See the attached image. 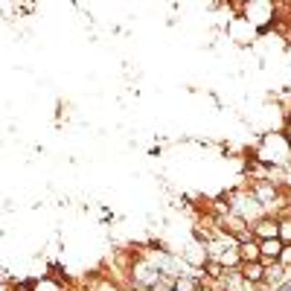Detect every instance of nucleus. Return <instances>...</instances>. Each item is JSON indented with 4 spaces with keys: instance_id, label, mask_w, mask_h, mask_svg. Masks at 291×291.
<instances>
[{
    "instance_id": "nucleus-1",
    "label": "nucleus",
    "mask_w": 291,
    "mask_h": 291,
    "mask_svg": "<svg viewBox=\"0 0 291 291\" xmlns=\"http://www.w3.org/2000/svg\"><path fill=\"white\" fill-rule=\"evenodd\" d=\"M282 247H285V244H282V239H265V242L259 244V251H262V259H259V262L265 265V262H271V259H279Z\"/></svg>"
},
{
    "instance_id": "nucleus-2",
    "label": "nucleus",
    "mask_w": 291,
    "mask_h": 291,
    "mask_svg": "<svg viewBox=\"0 0 291 291\" xmlns=\"http://www.w3.org/2000/svg\"><path fill=\"white\" fill-rule=\"evenodd\" d=\"M254 233L262 239V242H265V239H279V224L271 221V219H262V221H256Z\"/></svg>"
},
{
    "instance_id": "nucleus-3",
    "label": "nucleus",
    "mask_w": 291,
    "mask_h": 291,
    "mask_svg": "<svg viewBox=\"0 0 291 291\" xmlns=\"http://www.w3.org/2000/svg\"><path fill=\"white\" fill-rule=\"evenodd\" d=\"M242 277L247 279V282H259V279L265 277V268H262V262H244Z\"/></svg>"
},
{
    "instance_id": "nucleus-4",
    "label": "nucleus",
    "mask_w": 291,
    "mask_h": 291,
    "mask_svg": "<svg viewBox=\"0 0 291 291\" xmlns=\"http://www.w3.org/2000/svg\"><path fill=\"white\" fill-rule=\"evenodd\" d=\"M239 256H242L244 262H259V259H262V251H259L254 242H242V247H239Z\"/></svg>"
},
{
    "instance_id": "nucleus-5",
    "label": "nucleus",
    "mask_w": 291,
    "mask_h": 291,
    "mask_svg": "<svg viewBox=\"0 0 291 291\" xmlns=\"http://www.w3.org/2000/svg\"><path fill=\"white\" fill-rule=\"evenodd\" d=\"M279 239H282V244H285V242H291V219L279 224Z\"/></svg>"
},
{
    "instance_id": "nucleus-6",
    "label": "nucleus",
    "mask_w": 291,
    "mask_h": 291,
    "mask_svg": "<svg viewBox=\"0 0 291 291\" xmlns=\"http://www.w3.org/2000/svg\"><path fill=\"white\" fill-rule=\"evenodd\" d=\"M207 274L210 277H221V262H207Z\"/></svg>"
},
{
    "instance_id": "nucleus-7",
    "label": "nucleus",
    "mask_w": 291,
    "mask_h": 291,
    "mask_svg": "<svg viewBox=\"0 0 291 291\" xmlns=\"http://www.w3.org/2000/svg\"><path fill=\"white\" fill-rule=\"evenodd\" d=\"M279 262H282V265H291V244H285V247H282V254H279Z\"/></svg>"
}]
</instances>
